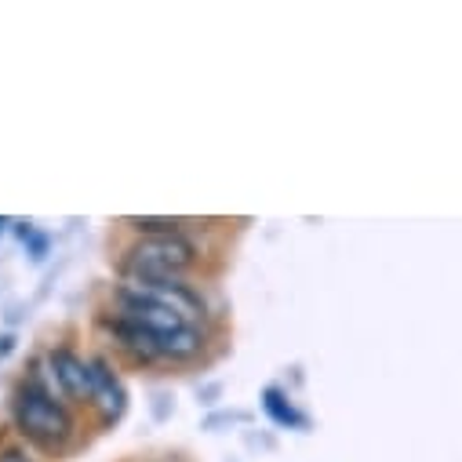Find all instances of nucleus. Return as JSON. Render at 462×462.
Here are the masks:
<instances>
[{
  "instance_id": "f257e3e1",
  "label": "nucleus",
  "mask_w": 462,
  "mask_h": 462,
  "mask_svg": "<svg viewBox=\"0 0 462 462\" xmlns=\"http://www.w3.org/2000/svg\"><path fill=\"white\" fill-rule=\"evenodd\" d=\"M109 331L121 338L128 354L143 361H189L204 346L197 324L146 302H121V313L109 320Z\"/></svg>"
},
{
  "instance_id": "f03ea898",
  "label": "nucleus",
  "mask_w": 462,
  "mask_h": 462,
  "mask_svg": "<svg viewBox=\"0 0 462 462\" xmlns=\"http://www.w3.org/2000/svg\"><path fill=\"white\" fill-rule=\"evenodd\" d=\"M15 422H19L23 437H30L41 448H59L73 433L69 411L55 401V393L41 390V383H33V379L15 397Z\"/></svg>"
},
{
  "instance_id": "7ed1b4c3",
  "label": "nucleus",
  "mask_w": 462,
  "mask_h": 462,
  "mask_svg": "<svg viewBox=\"0 0 462 462\" xmlns=\"http://www.w3.org/2000/svg\"><path fill=\"white\" fill-rule=\"evenodd\" d=\"M197 248L182 234L168 237H143L128 248L125 277H146V281H182V273L193 266Z\"/></svg>"
},
{
  "instance_id": "20e7f679",
  "label": "nucleus",
  "mask_w": 462,
  "mask_h": 462,
  "mask_svg": "<svg viewBox=\"0 0 462 462\" xmlns=\"http://www.w3.org/2000/svg\"><path fill=\"white\" fill-rule=\"evenodd\" d=\"M121 302H146V306H161L171 310L179 317H186L189 324H197L204 317V299L186 284V281H146V277H125L117 288Z\"/></svg>"
},
{
  "instance_id": "39448f33",
  "label": "nucleus",
  "mask_w": 462,
  "mask_h": 462,
  "mask_svg": "<svg viewBox=\"0 0 462 462\" xmlns=\"http://www.w3.org/2000/svg\"><path fill=\"white\" fill-rule=\"evenodd\" d=\"M88 401L98 404L102 419H121L125 415V404H128V393L121 386V379L109 372L106 361H91V386H88Z\"/></svg>"
},
{
  "instance_id": "423d86ee",
  "label": "nucleus",
  "mask_w": 462,
  "mask_h": 462,
  "mask_svg": "<svg viewBox=\"0 0 462 462\" xmlns=\"http://www.w3.org/2000/svg\"><path fill=\"white\" fill-rule=\"evenodd\" d=\"M48 365H51V379L62 393L69 397H88V386H91V361L77 357L73 350H51L48 354Z\"/></svg>"
},
{
  "instance_id": "0eeeda50",
  "label": "nucleus",
  "mask_w": 462,
  "mask_h": 462,
  "mask_svg": "<svg viewBox=\"0 0 462 462\" xmlns=\"http://www.w3.org/2000/svg\"><path fill=\"white\" fill-rule=\"evenodd\" d=\"M266 408H270V415H273L277 422H299V419H295V411H291V408H284V404H281V393H273V390L266 393Z\"/></svg>"
},
{
  "instance_id": "6e6552de",
  "label": "nucleus",
  "mask_w": 462,
  "mask_h": 462,
  "mask_svg": "<svg viewBox=\"0 0 462 462\" xmlns=\"http://www.w3.org/2000/svg\"><path fill=\"white\" fill-rule=\"evenodd\" d=\"M0 462H30V455H26V451H15V448H12V451H5V455H0Z\"/></svg>"
},
{
  "instance_id": "1a4fd4ad",
  "label": "nucleus",
  "mask_w": 462,
  "mask_h": 462,
  "mask_svg": "<svg viewBox=\"0 0 462 462\" xmlns=\"http://www.w3.org/2000/svg\"><path fill=\"white\" fill-rule=\"evenodd\" d=\"M0 226H5V222H0Z\"/></svg>"
}]
</instances>
